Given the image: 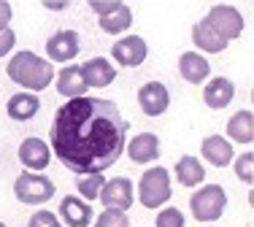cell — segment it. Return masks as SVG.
Instances as JSON below:
<instances>
[{"label":"cell","instance_id":"4fadbf2b","mask_svg":"<svg viewBox=\"0 0 254 227\" xmlns=\"http://www.w3.org/2000/svg\"><path fill=\"white\" fill-rule=\"evenodd\" d=\"M127 157L135 165H149L160 157V138L154 133H138L127 143Z\"/></svg>","mask_w":254,"mask_h":227},{"label":"cell","instance_id":"8992f818","mask_svg":"<svg viewBox=\"0 0 254 227\" xmlns=\"http://www.w3.org/2000/svg\"><path fill=\"white\" fill-rule=\"evenodd\" d=\"M205 22H208V25L214 27L216 33L227 41V44H230V41H235V38H241V33H244V27H246L244 14H241L235 5H211Z\"/></svg>","mask_w":254,"mask_h":227},{"label":"cell","instance_id":"9c48e42d","mask_svg":"<svg viewBox=\"0 0 254 227\" xmlns=\"http://www.w3.org/2000/svg\"><path fill=\"white\" fill-rule=\"evenodd\" d=\"M138 106L146 116H162L171 106V92L162 81H146L138 89Z\"/></svg>","mask_w":254,"mask_h":227},{"label":"cell","instance_id":"44dd1931","mask_svg":"<svg viewBox=\"0 0 254 227\" xmlns=\"http://www.w3.org/2000/svg\"><path fill=\"white\" fill-rule=\"evenodd\" d=\"M98 25H100L103 33H108V35L127 33V30H130V25H132V11H130V5L119 0V3H117V8H114L111 14L98 16Z\"/></svg>","mask_w":254,"mask_h":227},{"label":"cell","instance_id":"ffe728a7","mask_svg":"<svg viewBox=\"0 0 254 227\" xmlns=\"http://www.w3.org/2000/svg\"><path fill=\"white\" fill-rule=\"evenodd\" d=\"M41 109V100L38 95L33 92H16L8 98V106H5V111H8V116L14 119V122H27V119H33L35 114Z\"/></svg>","mask_w":254,"mask_h":227},{"label":"cell","instance_id":"8fae6325","mask_svg":"<svg viewBox=\"0 0 254 227\" xmlns=\"http://www.w3.org/2000/svg\"><path fill=\"white\" fill-rule=\"evenodd\" d=\"M49 160H52V149L46 141L41 138H25L19 143V163L25 165L27 170L41 173L49 168Z\"/></svg>","mask_w":254,"mask_h":227},{"label":"cell","instance_id":"6da1fadb","mask_svg":"<svg viewBox=\"0 0 254 227\" xmlns=\"http://www.w3.org/2000/svg\"><path fill=\"white\" fill-rule=\"evenodd\" d=\"M52 152L78 176L108 170L125 152L127 119L114 100L76 98L60 106L49 130Z\"/></svg>","mask_w":254,"mask_h":227},{"label":"cell","instance_id":"277c9868","mask_svg":"<svg viewBox=\"0 0 254 227\" xmlns=\"http://www.w3.org/2000/svg\"><path fill=\"white\" fill-rule=\"evenodd\" d=\"M190 208L197 222H216L227 208V192L219 184H205L190 198Z\"/></svg>","mask_w":254,"mask_h":227},{"label":"cell","instance_id":"83f0119b","mask_svg":"<svg viewBox=\"0 0 254 227\" xmlns=\"http://www.w3.org/2000/svg\"><path fill=\"white\" fill-rule=\"evenodd\" d=\"M27 227H63V222H60L57 214L46 211V208H41V211H35L33 217H30Z\"/></svg>","mask_w":254,"mask_h":227},{"label":"cell","instance_id":"4dcf8cb0","mask_svg":"<svg viewBox=\"0 0 254 227\" xmlns=\"http://www.w3.org/2000/svg\"><path fill=\"white\" fill-rule=\"evenodd\" d=\"M44 8H49V11H63V8H68V3H49V0H44Z\"/></svg>","mask_w":254,"mask_h":227},{"label":"cell","instance_id":"484cf974","mask_svg":"<svg viewBox=\"0 0 254 227\" xmlns=\"http://www.w3.org/2000/svg\"><path fill=\"white\" fill-rule=\"evenodd\" d=\"M235 176H238L244 184L254 181V154L252 152H244L238 160H235Z\"/></svg>","mask_w":254,"mask_h":227},{"label":"cell","instance_id":"52a82bcc","mask_svg":"<svg viewBox=\"0 0 254 227\" xmlns=\"http://www.w3.org/2000/svg\"><path fill=\"white\" fill-rule=\"evenodd\" d=\"M106 208H111V211H125L135 203V189H132V181L127 176H117L111 178V181L103 184L100 189V198H98Z\"/></svg>","mask_w":254,"mask_h":227},{"label":"cell","instance_id":"7402d4cb","mask_svg":"<svg viewBox=\"0 0 254 227\" xmlns=\"http://www.w3.org/2000/svg\"><path fill=\"white\" fill-rule=\"evenodd\" d=\"M176 178H179L181 187H197V184H203V178H205L203 163L197 157H192V154L179 157V163H176Z\"/></svg>","mask_w":254,"mask_h":227},{"label":"cell","instance_id":"ba28073f","mask_svg":"<svg viewBox=\"0 0 254 227\" xmlns=\"http://www.w3.org/2000/svg\"><path fill=\"white\" fill-rule=\"evenodd\" d=\"M111 55L122 68H138V65H143V59H146L149 46L141 35H125V38H119L117 44L111 46Z\"/></svg>","mask_w":254,"mask_h":227},{"label":"cell","instance_id":"7a4b0ae2","mask_svg":"<svg viewBox=\"0 0 254 227\" xmlns=\"http://www.w3.org/2000/svg\"><path fill=\"white\" fill-rule=\"evenodd\" d=\"M8 79L14 84L25 87V92H41L52 84L54 79V65L49 59L38 57L35 52H16L14 57L8 59V68H5Z\"/></svg>","mask_w":254,"mask_h":227},{"label":"cell","instance_id":"f1b7e54d","mask_svg":"<svg viewBox=\"0 0 254 227\" xmlns=\"http://www.w3.org/2000/svg\"><path fill=\"white\" fill-rule=\"evenodd\" d=\"M14 46H16V33H14V30H11V27L0 30V57H5Z\"/></svg>","mask_w":254,"mask_h":227},{"label":"cell","instance_id":"7c38bea8","mask_svg":"<svg viewBox=\"0 0 254 227\" xmlns=\"http://www.w3.org/2000/svg\"><path fill=\"white\" fill-rule=\"evenodd\" d=\"M81 76H84V81H87V87L103 89V87L114 84L117 68H114L106 57H92V59H87V62L81 65Z\"/></svg>","mask_w":254,"mask_h":227},{"label":"cell","instance_id":"ac0fdd59","mask_svg":"<svg viewBox=\"0 0 254 227\" xmlns=\"http://www.w3.org/2000/svg\"><path fill=\"white\" fill-rule=\"evenodd\" d=\"M200 154L205 163L216 165V168H225V165L233 163V143H230L227 138H222V135H208V138L203 141L200 146Z\"/></svg>","mask_w":254,"mask_h":227},{"label":"cell","instance_id":"3957f363","mask_svg":"<svg viewBox=\"0 0 254 227\" xmlns=\"http://www.w3.org/2000/svg\"><path fill=\"white\" fill-rule=\"evenodd\" d=\"M171 173L168 168L157 165V168H149L138 181V200H141L143 208H157L165 206L171 200Z\"/></svg>","mask_w":254,"mask_h":227},{"label":"cell","instance_id":"f546056e","mask_svg":"<svg viewBox=\"0 0 254 227\" xmlns=\"http://www.w3.org/2000/svg\"><path fill=\"white\" fill-rule=\"evenodd\" d=\"M11 16H14V8H11V3L0 0V30H5V27H8Z\"/></svg>","mask_w":254,"mask_h":227},{"label":"cell","instance_id":"4316f807","mask_svg":"<svg viewBox=\"0 0 254 227\" xmlns=\"http://www.w3.org/2000/svg\"><path fill=\"white\" fill-rule=\"evenodd\" d=\"M154 227H184V214H181L179 208L168 206V208H162V211L157 214Z\"/></svg>","mask_w":254,"mask_h":227},{"label":"cell","instance_id":"2e32d148","mask_svg":"<svg viewBox=\"0 0 254 227\" xmlns=\"http://www.w3.org/2000/svg\"><path fill=\"white\" fill-rule=\"evenodd\" d=\"M235 98V84L227 79V76H216V79H211L208 84L203 89V100L208 109H227L230 103H233Z\"/></svg>","mask_w":254,"mask_h":227},{"label":"cell","instance_id":"e0dca14e","mask_svg":"<svg viewBox=\"0 0 254 227\" xmlns=\"http://www.w3.org/2000/svg\"><path fill=\"white\" fill-rule=\"evenodd\" d=\"M87 81L81 76V65H65L63 70L57 73V92L68 100L84 98L87 95Z\"/></svg>","mask_w":254,"mask_h":227},{"label":"cell","instance_id":"d4e9b609","mask_svg":"<svg viewBox=\"0 0 254 227\" xmlns=\"http://www.w3.org/2000/svg\"><path fill=\"white\" fill-rule=\"evenodd\" d=\"M95 227H130V219H127L125 211H111V208H106L103 214H98Z\"/></svg>","mask_w":254,"mask_h":227},{"label":"cell","instance_id":"cb8c5ba5","mask_svg":"<svg viewBox=\"0 0 254 227\" xmlns=\"http://www.w3.org/2000/svg\"><path fill=\"white\" fill-rule=\"evenodd\" d=\"M103 184H106V176H103V173H92V176H81V178H78L76 187H78L81 200H98Z\"/></svg>","mask_w":254,"mask_h":227},{"label":"cell","instance_id":"5b68a950","mask_svg":"<svg viewBox=\"0 0 254 227\" xmlns=\"http://www.w3.org/2000/svg\"><path fill=\"white\" fill-rule=\"evenodd\" d=\"M14 195L25 206H41V203H49L54 198V184H52V178L41 176V173L25 170L14 181Z\"/></svg>","mask_w":254,"mask_h":227},{"label":"cell","instance_id":"9a60e30c","mask_svg":"<svg viewBox=\"0 0 254 227\" xmlns=\"http://www.w3.org/2000/svg\"><path fill=\"white\" fill-rule=\"evenodd\" d=\"M60 217H63V222L68 227H89L92 225V206L81 198L68 195L60 203Z\"/></svg>","mask_w":254,"mask_h":227},{"label":"cell","instance_id":"30bf717a","mask_svg":"<svg viewBox=\"0 0 254 227\" xmlns=\"http://www.w3.org/2000/svg\"><path fill=\"white\" fill-rule=\"evenodd\" d=\"M78 49V33L76 30H57L49 41H46V55H49V62H70L76 59Z\"/></svg>","mask_w":254,"mask_h":227},{"label":"cell","instance_id":"1f68e13d","mask_svg":"<svg viewBox=\"0 0 254 227\" xmlns=\"http://www.w3.org/2000/svg\"><path fill=\"white\" fill-rule=\"evenodd\" d=\"M0 227H5V225H3V222H0Z\"/></svg>","mask_w":254,"mask_h":227},{"label":"cell","instance_id":"d6986e66","mask_svg":"<svg viewBox=\"0 0 254 227\" xmlns=\"http://www.w3.org/2000/svg\"><path fill=\"white\" fill-rule=\"evenodd\" d=\"M192 44H195L200 52H208V55H219V52L227 49V41L222 38L205 19L195 22V27H192Z\"/></svg>","mask_w":254,"mask_h":227},{"label":"cell","instance_id":"603a6c76","mask_svg":"<svg viewBox=\"0 0 254 227\" xmlns=\"http://www.w3.org/2000/svg\"><path fill=\"white\" fill-rule=\"evenodd\" d=\"M227 135L238 143H252L254 141V114L249 109L233 114V119L227 122Z\"/></svg>","mask_w":254,"mask_h":227},{"label":"cell","instance_id":"5bb4252c","mask_svg":"<svg viewBox=\"0 0 254 227\" xmlns=\"http://www.w3.org/2000/svg\"><path fill=\"white\" fill-rule=\"evenodd\" d=\"M179 73L184 76V81H190V84H203L211 76V62L200 55V52H184V55L179 57Z\"/></svg>","mask_w":254,"mask_h":227}]
</instances>
